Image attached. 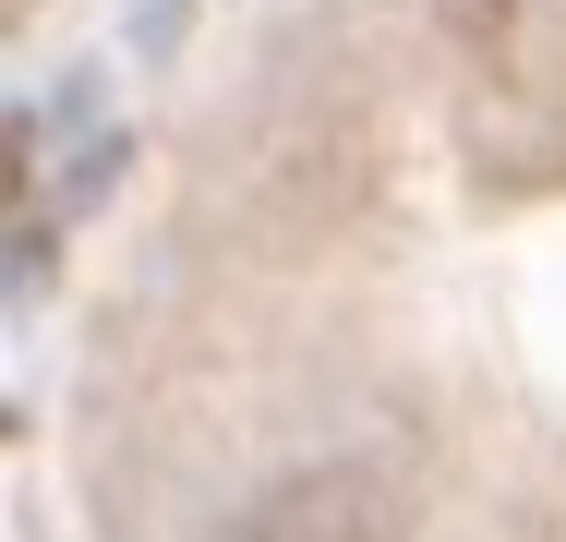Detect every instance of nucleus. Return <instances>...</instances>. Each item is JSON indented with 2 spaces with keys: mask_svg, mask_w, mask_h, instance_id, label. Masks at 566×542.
I'll return each instance as SVG.
<instances>
[{
  "mask_svg": "<svg viewBox=\"0 0 566 542\" xmlns=\"http://www.w3.org/2000/svg\"><path fill=\"white\" fill-rule=\"evenodd\" d=\"M398 531H410V507H398V482L374 458H326V470L277 482L241 519V542H398Z\"/></svg>",
  "mask_w": 566,
  "mask_h": 542,
  "instance_id": "f257e3e1",
  "label": "nucleus"
}]
</instances>
